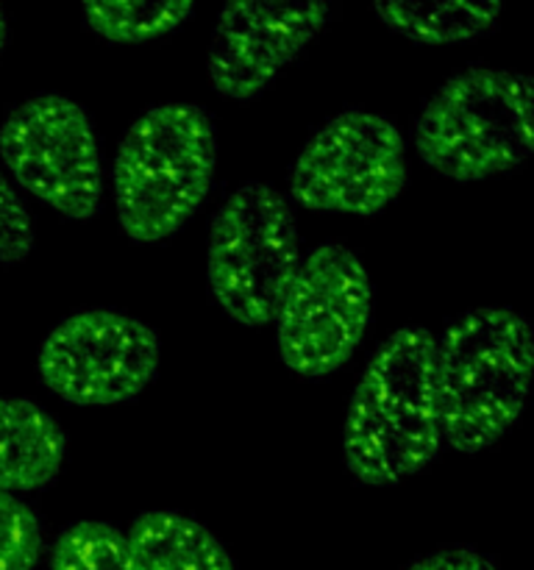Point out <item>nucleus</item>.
Masks as SVG:
<instances>
[{"mask_svg":"<svg viewBox=\"0 0 534 570\" xmlns=\"http://www.w3.org/2000/svg\"><path fill=\"white\" fill-rule=\"evenodd\" d=\"M161 343L148 323L111 309L65 317L39 348V376L76 406L122 404L142 393L159 371Z\"/></svg>","mask_w":534,"mask_h":570,"instance_id":"1a4fd4ad","label":"nucleus"},{"mask_svg":"<svg viewBox=\"0 0 534 570\" xmlns=\"http://www.w3.org/2000/svg\"><path fill=\"white\" fill-rule=\"evenodd\" d=\"M415 148L454 181L515 170L534 148L532 78L490 67L448 78L417 115Z\"/></svg>","mask_w":534,"mask_h":570,"instance_id":"20e7f679","label":"nucleus"},{"mask_svg":"<svg viewBox=\"0 0 534 570\" xmlns=\"http://www.w3.org/2000/svg\"><path fill=\"white\" fill-rule=\"evenodd\" d=\"M406 570H495V566L487 557L478 554V551L448 549L423 557V560H417L415 566H409Z\"/></svg>","mask_w":534,"mask_h":570,"instance_id":"a211bd4d","label":"nucleus"},{"mask_svg":"<svg viewBox=\"0 0 534 570\" xmlns=\"http://www.w3.org/2000/svg\"><path fill=\"white\" fill-rule=\"evenodd\" d=\"M128 543L139 570H237L209 529L178 512L139 515Z\"/></svg>","mask_w":534,"mask_h":570,"instance_id":"f8f14e48","label":"nucleus"},{"mask_svg":"<svg viewBox=\"0 0 534 570\" xmlns=\"http://www.w3.org/2000/svg\"><path fill=\"white\" fill-rule=\"evenodd\" d=\"M532 328L504 306L473 309L437 343L443 438L462 454L498 443L521 417L532 382Z\"/></svg>","mask_w":534,"mask_h":570,"instance_id":"f03ea898","label":"nucleus"},{"mask_svg":"<svg viewBox=\"0 0 534 570\" xmlns=\"http://www.w3.org/2000/svg\"><path fill=\"white\" fill-rule=\"evenodd\" d=\"M42 554L39 521L20 499L0 490V570H33Z\"/></svg>","mask_w":534,"mask_h":570,"instance_id":"dca6fc26","label":"nucleus"},{"mask_svg":"<svg viewBox=\"0 0 534 570\" xmlns=\"http://www.w3.org/2000/svg\"><path fill=\"white\" fill-rule=\"evenodd\" d=\"M406 184L404 137L387 117L343 111L295 159L289 195L315 212L376 215Z\"/></svg>","mask_w":534,"mask_h":570,"instance_id":"6e6552de","label":"nucleus"},{"mask_svg":"<svg viewBox=\"0 0 534 570\" xmlns=\"http://www.w3.org/2000/svg\"><path fill=\"white\" fill-rule=\"evenodd\" d=\"M195 6L187 0L176 3H87L83 6V22L109 42H148V39L165 37L176 31L181 22L192 17Z\"/></svg>","mask_w":534,"mask_h":570,"instance_id":"4468645a","label":"nucleus"},{"mask_svg":"<svg viewBox=\"0 0 534 570\" xmlns=\"http://www.w3.org/2000/svg\"><path fill=\"white\" fill-rule=\"evenodd\" d=\"M443 445L437 340L421 326L389 334L367 362L345 417V465L365 484L421 473Z\"/></svg>","mask_w":534,"mask_h":570,"instance_id":"f257e3e1","label":"nucleus"},{"mask_svg":"<svg viewBox=\"0 0 534 570\" xmlns=\"http://www.w3.org/2000/svg\"><path fill=\"white\" fill-rule=\"evenodd\" d=\"M53 570H139L131 543L120 529L81 521L65 529L53 546Z\"/></svg>","mask_w":534,"mask_h":570,"instance_id":"2eb2a0df","label":"nucleus"},{"mask_svg":"<svg viewBox=\"0 0 534 570\" xmlns=\"http://www.w3.org/2000/svg\"><path fill=\"white\" fill-rule=\"evenodd\" d=\"M328 3L239 0L222 6L209 45L211 87L231 100H250L287 67L328 22Z\"/></svg>","mask_w":534,"mask_h":570,"instance_id":"9d476101","label":"nucleus"},{"mask_svg":"<svg viewBox=\"0 0 534 570\" xmlns=\"http://www.w3.org/2000/svg\"><path fill=\"white\" fill-rule=\"evenodd\" d=\"M298 265V228L287 195L261 181L234 189L209 228L206 273L217 306L243 326L273 323Z\"/></svg>","mask_w":534,"mask_h":570,"instance_id":"39448f33","label":"nucleus"},{"mask_svg":"<svg viewBox=\"0 0 534 570\" xmlns=\"http://www.w3.org/2000/svg\"><path fill=\"white\" fill-rule=\"evenodd\" d=\"M6 39H9V22H6V11L0 9V50L6 48Z\"/></svg>","mask_w":534,"mask_h":570,"instance_id":"6ab92c4d","label":"nucleus"},{"mask_svg":"<svg viewBox=\"0 0 534 570\" xmlns=\"http://www.w3.org/2000/svg\"><path fill=\"white\" fill-rule=\"evenodd\" d=\"M215 122L195 104H161L122 137L115 200L122 232L137 243L172 237L206 200L215 178Z\"/></svg>","mask_w":534,"mask_h":570,"instance_id":"7ed1b4c3","label":"nucleus"},{"mask_svg":"<svg viewBox=\"0 0 534 570\" xmlns=\"http://www.w3.org/2000/svg\"><path fill=\"white\" fill-rule=\"evenodd\" d=\"M278 354L289 371L320 379L339 371L370 323V278L350 248L317 245L276 315Z\"/></svg>","mask_w":534,"mask_h":570,"instance_id":"0eeeda50","label":"nucleus"},{"mask_svg":"<svg viewBox=\"0 0 534 570\" xmlns=\"http://www.w3.org/2000/svg\"><path fill=\"white\" fill-rule=\"evenodd\" d=\"M382 22L395 33L415 42L448 45L465 42L487 33L501 14L498 3H465V0H445V3H376L373 6Z\"/></svg>","mask_w":534,"mask_h":570,"instance_id":"ddd939ff","label":"nucleus"},{"mask_svg":"<svg viewBox=\"0 0 534 570\" xmlns=\"http://www.w3.org/2000/svg\"><path fill=\"white\" fill-rule=\"evenodd\" d=\"M33 250V226L20 195L0 170V265L11 267Z\"/></svg>","mask_w":534,"mask_h":570,"instance_id":"f3484780","label":"nucleus"},{"mask_svg":"<svg viewBox=\"0 0 534 570\" xmlns=\"http://www.w3.org/2000/svg\"><path fill=\"white\" fill-rule=\"evenodd\" d=\"M67 438L53 415L26 399H0V490H42L65 465Z\"/></svg>","mask_w":534,"mask_h":570,"instance_id":"9b49d317","label":"nucleus"},{"mask_svg":"<svg viewBox=\"0 0 534 570\" xmlns=\"http://www.w3.org/2000/svg\"><path fill=\"white\" fill-rule=\"evenodd\" d=\"M0 156L11 176L59 215H98L103 165L92 120L76 100L56 92L22 100L0 126Z\"/></svg>","mask_w":534,"mask_h":570,"instance_id":"423d86ee","label":"nucleus"}]
</instances>
